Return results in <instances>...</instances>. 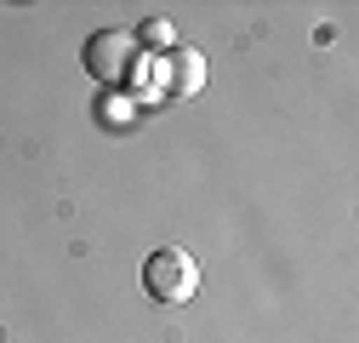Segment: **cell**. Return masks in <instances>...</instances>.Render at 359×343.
<instances>
[{"instance_id":"cell-4","label":"cell","mask_w":359,"mask_h":343,"mask_svg":"<svg viewBox=\"0 0 359 343\" xmlns=\"http://www.w3.org/2000/svg\"><path fill=\"white\" fill-rule=\"evenodd\" d=\"M143 40H149V46H171V23H149Z\"/></svg>"},{"instance_id":"cell-1","label":"cell","mask_w":359,"mask_h":343,"mask_svg":"<svg viewBox=\"0 0 359 343\" xmlns=\"http://www.w3.org/2000/svg\"><path fill=\"white\" fill-rule=\"evenodd\" d=\"M143 292L160 297V304H189L200 292V264L183 246H160V252L143 257Z\"/></svg>"},{"instance_id":"cell-2","label":"cell","mask_w":359,"mask_h":343,"mask_svg":"<svg viewBox=\"0 0 359 343\" xmlns=\"http://www.w3.org/2000/svg\"><path fill=\"white\" fill-rule=\"evenodd\" d=\"M131 58H137V40H131L126 29H103V34L86 40V69H92L97 80H126Z\"/></svg>"},{"instance_id":"cell-3","label":"cell","mask_w":359,"mask_h":343,"mask_svg":"<svg viewBox=\"0 0 359 343\" xmlns=\"http://www.w3.org/2000/svg\"><path fill=\"white\" fill-rule=\"evenodd\" d=\"M200 86H205V58H200L194 46L165 58V92H177V98H183V92H200Z\"/></svg>"}]
</instances>
